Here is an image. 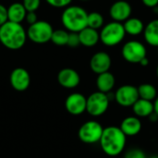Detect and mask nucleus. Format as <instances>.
Segmentation results:
<instances>
[{
  "mask_svg": "<svg viewBox=\"0 0 158 158\" xmlns=\"http://www.w3.org/2000/svg\"><path fill=\"white\" fill-rule=\"evenodd\" d=\"M157 54H158V46H157Z\"/></svg>",
  "mask_w": 158,
  "mask_h": 158,
  "instance_id": "obj_38",
  "label": "nucleus"
},
{
  "mask_svg": "<svg viewBox=\"0 0 158 158\" xmlns=\"http://www.w3.org/2000/svg\"><path fill=\"white\" fill-rule=\"evenodd\" d=\"M54 29L52 25L45 20H37L29 26L27 37L35 44H45L51 41Z\"/></svg>",
  "mask_w": 158,
  "mask_h": 158,
  "instance_id": "obj_6",
  "label": "nucleus"
},
{
  "mask_svg": "<svg viewBox=\"0 0 158 158\" xmlns=\"http://www.w3.org/2000/svg\"><path fill=\"white\" fill-rule=\"evenodd\" d=\"M48 5L54 7H67L72 0H45Z\"/></svg>",
  "mask_w": 158,
  "mask_h": 158,
  "instance_id": "obj_28",
  "label": "nucleus"
},
{
  "mask_svg": "<svg viewBox=\"0 0 158 158\" xmlns=\"http://www.w3.org/2000/svg\"><path fill=\"white\" fill-rule=\"evenodd\" d=\"M134 116L138 118H149L155 113L154 102L139 98L131 106Z\"/></svg>",
  "mask_w": 158,
  "mask_h": 158,
  "instance_id": "obj_17",
  "label": "nucleus"
},
{
  "mask_svg": "<svg viewBox=\"0 0 158 158\" xmlns=\"http://www.w3.org/2000/svg\"><path fill=\"white\" fill-rule=\"evenodd\" d=\"M138 88L139 97L148 101H155L157 97V90L151 83H143Z\"/></svg>",
  "mask_w": 158,
  "mask_h": 158,
  "instance_id": "obj_22",
  "label": "nucleus"
},
{
  "mask_svg": "<svg viewBox=\"0 0 158 158\" xmlns=\"http://www.w3.org/2000/svg\"><path fill=\"white\" fill-rule=\"evenodd\" d=\"M25 20L27 21V23L29 25H31L33 23H35L38 19H37V15L35 13V11H30V12H27L26 14V17H25Z\"/></svg>",
  "mask_w": 158,
  "mask_h": 158,
  "instance_id": "obj_30",
  "label": "nucleus"
},
{
  "mask_svg": "<svg viewBox=\"0 0 158 158\" xmlns=\"http://www.w3.org/2000/svg\"><path fill=\"white\" fill-rule=\"evenodd\" d=\"M111 65L112 60L110 56L104 51H99L95 53L90 60V69L97 75L109 71Z\"/></svg>",
  "mask_w": 158,
  "mask_h": 158,
  "instance_id": "obj_13",
  "label": "nucleus"
},
{
  "mask_svg": "<svg viewBox=\"0 0 158 158\" xmlns=\"http://www.w3.org/2000/svg\"><path fill=\"white\" fill-rule=\"evenodd\" d=\"M27 38V31L21 23L7 20L0 26V43L7 49L19 50L22 48Z\"/></svg>",
  "mask_w": 158,
  "mask_h": 158,
  "instance_id": "obj_2",
  "label": "nucleus"
},
{
  "mask_svg": "<svg viewBox=\"0 0 158 158\" xmlns=\"http://www.w3.org/2000/svg\"><path fill=\"white\" fill-rule=\"evenodd\" d=\"M132 13V7L131 4L125 0H118L113 3L109 8L110 18L114 21L124 22L131 18Z\"/></svg>",
  "mask_w": 158,
  "mask_h": 158,
  "instance_id": "obj_12",
  "label": "nucleus"
},
{
  "mask_svg": "<svg viewBox=\"0 0 158 158\" xmlns=\"http://www.w3.org/2000/svg\"><path fill=\"white\" fill-rule=\"evenodd\" d=\"M115 84H116L115 76L110 71L98 74L96 78V87L99 92H102L105 94L111 93Z\"/></svg>",
  "mask_w": 158,
  "mask_h": 158,
  "instance_id": "obj_18",
  "label": "nucleus"
},
{
  "mask_svg": "<svg viewBox=\"0 0 158 158\" xmlns=\"http://www.w3.org/2000/svg\"><path fill=\"white\" fill-rule=\"evenodd\" d=\"M156 76H157V78H158V65H157V67H156Z\"/></svg>",
  "mask_w": 158,
  "mask_h": 158,
  "instance_id": "obj_34",
  "label": "nucleus"
},
{
  "mask_svg": "<svg viewBox=\"0 0 158 158\" xmlns=\"http://www.w3.org/2000/svg\"><path fill=\"white\" fill-rule=\"evenodd\" d=\"M69 35V31L66 30H62V29L54 30L51 37V42L57 46H65L68 44Z\"/></svg>",
  "mask_w": 158,
  "mask_h": 158,
  "instance_id": "obj_23",
  "label": "nucleus"
},
{
  "mask_svg": "<svg viewBox=\"0 0 158 158\" xmlns=\"http://www.w3.org/2000/svg\"><path fill=\"white\" fill-rule=\"evenodd\" d=\"M100 42L108 47H113L119 44L125 38L126 31L123 23L111 21L104 25L99 32Z\"/></svg>",
  "mask_w": 158,
  "mask_h": 158,
  "instance_id": "obj_4",
  "label": "nucleus"
},
{
  "mask_svg": "<svg viewBox=\"0 0 158 158\" xmlns=\"http://www.w3.org/2000/svg\"><path fill=\"white\" fill-rule=\"evenodd\" d=\"M146 47L140 41L131 40L125 43L121 49V55L125 61L131 64H139L142 59L146 57Z\"/></svg>",
  "mask_w": 158,
  "mask_h": 158,
  "instance_id": "obj_7",
  "label": "nucleus"
},
{
  "mask_svg": "<svg viewBox=\"0 0 158 158\" xmlns=\"http://www.w3.org/2000/svg\"><path fill=\"white\" fill-rule=\"evenodd\" d=\"M86 104L87 97H85L82 94L73 93L66 98L65 107L70 115L80 116L86 112Z\"/></svg>",
  "mask_w": 158,
  "mask_h": 158,
  "instance_id": "obj_10",
  "label": "nucleus"
},
{
  "mask_svg": "<svg viewBox=\"0 0 158 158\" xmlns=\"http://www.w3.org/2000/svg\"><path fill=\"white\" fill-rule=\"evenodd\" d=\"M57 81L66 89H73L80 84L81 77L75 69L71 68H65L58 72Z\"/></svg>",
  "mask_w": 158,
  "mask_h": 158,
  "instance_id": "obj_14",
  "label": "nucleus"
},
{
  "mask_svg": "<svg viewBox=\"0 0 158 158\" xmlns=\"http://www.w3.org/2000/svg\"><path fill=\"white\" fill-rule=\"evenodd\" d=\"M81 1H89V0H81Z\"/></svg>",
  "mask_w": 158,
  "mask_h": 158,
  "instance_id": "obj_37",
  "label": "nucleus"
},
{
  "mask_svg": "<svg viewBox=\"0 0 158 158\" xmlns=\"http://www.w3.org/2000/svg\"><path fill=\"white\" fill-rule=\"evenodd\" d=\"M154 109H155V114L158 117V96L154 101Z\"/></svg>",
  "mask_w": 158,
  "mask_h": 158,
  "instance_id": "obj_33",
  "label": "nucleus"
},
{
  "mask_svg": "<svg viewBox=\"0 0 158 158\" xmlns=\"http://www.w3.org/2000/svg\"><path fill=\"white\" fill-rule=\"evenodd\" d=\"M27 10L22 3H13L7 7V19L8 21L21 23L25 19Z\"/></svg>",
  "mask_w": 158,
  "mask_h": 158,
  "instance_id": "obj_19",
  "label": "nucleus"
},
{
  "mask_svg": "<svg viewBox=\"0 0 158 158\" xmlns=\"http://www.w3.org/2000/svg\"><path fill=\"white\" fill-rule=\"evenodd\" d=\"M68 46L69 47H78L79 45H81V42H80V37H79V33L78 32H69V40H68Z\"/></svg>",
  "mask_w": 158,
  "mask_h": 158,
  "instance_id": "obj_27",
  "label": "nucleus"
},
{
  "mask_svg": "<svg viewBox=\"0 0 158 158\" xmlns=\"http://www.w3.org/2000/svg\"><path fill=\"white\" fill-rule=\"evenodd\" d=\"M149 63H150V62H149V59H148L147 56H146V57H144L143 59H142L141 62H140L139 64H140L142 67H147V66L149 65Z\"/></svg>",
  "mask_w": 158,
  "mask_h": 158,
  "instance_id": "obj_32",
  "label": "nucleus"
},
{
  "mask_svg": "<svg viewBox=\"0 0 158 158\" xmlns=\"http://www.w3.org/2000/svg\"><path fill=\"white\" fill-rule=\"evenodd\" d=\"M9 81L14 90L18 92H24L31 84V76L27 69L23 68H16L10 73Z\"/></svg>",
  "mask_w": 158,
  "mask_h": 158,
  "instance_id": "obj_11",
  "label": "nucleus"
},
{
  "mask_svg": "<svg viewBox=\"0 0 158 158\" xmlns=\"http://www.w3.org/2000/svg\"><path fill=\"white\" fill-rule=\"evenodd\" d=\"M150 158H158V156H153L152 157H150Z\"/></svg>",
  "mask_w": 158,
  "mask_h": 158,
  "instance_id": "obj_35",
  "label": "nucleus"
},
{
  "mask_svg": "<svg viewBox=\"0 0 158 158\" xmlns=\"http://www.w3.org/2000/svg\"><path fill=\"white\" fill-rule=\"evenodd\" d=\"M104 17L101 13L94 11L91 13H88V19H87V26L90 28H93L94 30L102 29L104 26Z\"/></svg>",
  "mask_w": 158,
  "mask_h": 158,
  "instance_id": "obj_24",
  "label": "nucleus"
},
{
  "mask_svg": "<svg viewBox=\"0 0 158 158\" xmlns=\"http://www.w3.org/2000/svg\"><path fill=\"white\" fill-rule=\"evenodd\" d=\"M114 98L116 102L123 107L132 106L135 102L140 98L138 94V88L131 84L122 85L115 92Z\"/></svg>",
  "mask_w": 158,
  "mask_h": 158,
  "instance_id": "obj_9",
  "label": "nucleus"
},
{
  "mask_svg": "<svg viewBox=\"0 0 158 158\" xmlns=\"http://www.w3.org/2000/svg\"><path fill=\"white\" fill-rule=\"evenodd\" d=\"M110 98L107 94L94 92L87 97L86 112L94 118L103 116L108 109Z\"/></svg>",
  "mask_w": 158,
  "mask_h": 158,
  "instance_id": "obj_5",
  "label": "nucleus"
},
{
  "mask_svg": "<svg viewBox=\"0 0 158 158\" xmlns=\"http://www.w3.org/2000/svg\"><path fill=\"white\" fill-rule=\"evenodd\" d=\"M78 33L80 37L81 45H83L85 47H94L100 41V35L98 31L88 26Z\"/></svg>",
  "mask_w": 158,
  "mask_h": 158,
  "instance_id": "obj_16",
  "label": "nucleus"
},
{
  "mask_svg": "<svg viewBox=\"0 0 158 158\" xmlns=\"http://www.w3.org/2000/svg\"><path fill=\"white\" fill-rule=\"evenodd\" d=\"M156 14H157V17H158V6H156ZM157 19H158V18H157Z\"/></svg>",
  "mask_w": 158,
  "mask_h": 158,
  "instance_id": "obj_36",
  "label": "nucleus"
},
{
  "mask_svg": "<svg viewBox=\"0 0 158 158\" xmlns=\"http://www.w3.org/2000/svg\"><path fill=\"white\" fill-rule=\"evenodd\" d=\"M104 128L96 120H89L83 123L78 131V136L80 140L87 144H93L99 143Z\"/></svg>",
  "mask_w": 158,
  "mask_h": 158,
  "instance_id": "obj_8",
  "label": "nucleus"
},
{
  "mask_svg": "<svg viewBox=\"0 0 158 158\" xmlns=\"http://www.w3.org/2000/svg\"><path fill=\"white\" fill-rule=\"evenodd\" d=\"M142 2L147 7H156L158 6V0H142Z\"/></svg>",
  "mask_w": 158,
  "mask_h": 158,
  "instance_id": "obj_31",
  "label": "nucleus"
},
{
  "mask_svg": "<svg viewBox=\"0 0 158 158\" xmlns=\"http://www.w3.org/2000/svg\"><path fill=\"white\" fill-rule=\"evenodd\" d=\"M127 136L119 127L109 126L104 128L102 137L99 141L101 149L109 156H118L125 149Z\"/></svg>",
  "mask_w": 158,
  "mask_h": 158,
  "instance_id": "obj_1",
  "label": "nucleus"
},
{
  "mask_svg": "<svg viewBox=\"0 0 158 158\" xmlns=\"http://www.w3.org/2000/svg\"><path fill=\"white\" fill-rule=\"evenodd\" d=\"M87 11L80 6H68L61 15V22L69 32H80L87 27Z\"/></svg>",
  "mask_w": 158,
  "mask_h": 158,
  "instance_id": "obj_3",
  "label": "nucleus"
},
{
  "mask_svg": "<svg viewBox=\"0 0 158 158\" xmlns=\"http://www.w3.org/2000/svg\"><path fill=\"white\" fill-rule=\"evenodd\" d=\"M7 20V8L0 4V26H2Z\"/></svg>",
  "mask_w": 158,
  "mask_h": 158,
  "instance_id": "obj_29",
  "label": "nucleus"
},
{
  "mask_svg": "<svg viewBox=\"0 0 158 158\" xmlns=\"http://www.w3.org/2000/svg\"><path fill=\"white\" fill-rule=\"evenodd\" d=\"M142 127L143 124L140 120V118L136 116H130L125 118L119 126L126 136H135L139 134L142 131Z\"/></svg>",
  "mask_w": 158,
  "mask_h": 158,
  "instance_id": "obj_15",
  "label": "nucleus"
},
{
  "mask_svg": "<svg viewBox=\"0 0 158 158\" xmlns=\"http://www.w3.org/2000/svg\"><path fill=\"white\" fill-rule=\"evenodd\" d=\"M123 26L126 31V34L131 36H137L143 32L144 24L142 19L138 18H130L123 22Z\"/></svg>",
  "mask_w": 158,
  "mask_h": 158,
  "instance_id": "obj_21",
  "label": "nucleus"
},
{
  "mask_svg": "<svg viewBox=\"0 0 158 158\" xmlns=\"http://www.w3.org/2000/svg\"><path fill=\"white\" fill-rule=\"evenodd\" d=\"M124 158H147V156L142 149L131 148L125 153Z\"/></svg>",
  "mask_w": 158,
  "mask_h": 158,
  "instance_id": "obj_25",
  "label": "nucleus"
},
{
  "mask_svg": "<svg viewBox=\"0 0 158 158\" xmlns=\"http://www.w3.org/2000/svg\"><path fill=\"white\" fill-rule=\"evenodd\" d=\"M22 4H23L24 7L26 8L27 12H30V11L36 12V10L40 6L41 0H23Z\"/></svg>",
  "mask_w": 158,
  "mask_h": 158,
  "instance_id": "obj_26",
  "label": "nucleus"
},
{
  "mask_svg": "<svg viewBox=\"0 0 158 158\" xmlns=\"http://www.w3.org/2000/svg\"><path fill=\"white\" fill-rule=\"evenodd\" d=\"M145 42L151 46H158V19H153L147 23L143 30Z\"/></svg>",
  "mask_w": 158,
  "mask_h": 158,
  "instance_id": "obj_20",
  "label": "nucleus"
}]
</instances>
